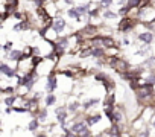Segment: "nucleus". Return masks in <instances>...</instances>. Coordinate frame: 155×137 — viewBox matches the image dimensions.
I'll list each match as a JSON object with an SVG mask.
<instances>
[{"label": "nucleus", "instance_id": "nucleus-1", "mask_svg": "<svg viewBox=\"0 0 155 137\" xmlns=\"http://www.w3.org/2000/svg\"><path fill=\"white\" fill-rule=\"evenodd\" d=\"M109 64H111L113 68H116V70H119V72H125L128 68V64L125 61L119 59V58H111V59H109Z\"/></svg>", "mask_w": 155, "mask_h": 137}, {"label": "nucleus", "instance_id": "nucleus-2", "mask_svg": "<svg viewBox=\"0 0 155 137\" xmlns=\"http://www.w3.org/2000/svg\"><path fill=\"white\" fill-rule=\"evenodd\" d=\"M72 129H73V132H79V134H82V135H88V134H90V132L87 131V128H85L84 123H75V125L72 126Z\"/></svg>", "mask_w": 155, "mask_h": 137}, {"label": "nucleus", "instance_id": "nucleus-3", "mask_svg": "<svg viewBox=\"0 0 155 137\" xmlns=\"http://www.w3.org/2000/svg\"><path fill=\"white\" fill-rule=\"evenodd\" d=\"M151 91H152V88H151V85H148V87H142V88L139 90V96H140V98H145V96H149V95H151Z\"/></svg>", "mask_w": 155, "mask_h": 137}, {"label": "nucleus", "instance_id": "nucleus-4", "mask_svg": "<svg viewBox=\"0 0 155 137\" xmlns=\"http://www.w3.org/2000/svg\"><path fill=\"white\" fill-rule=\"evenodd\" d=\"M65 26V21L61 18V20H56L55 21V25H53V29H55V32H61V29Z\"/></svg>", "mask_w": 155, "mask_h": 137}, {"label": "nucleus", "instance_id": "nucleus-5", "mask_svg": "<svg viewBox=\"0 0 155 137\" xmlns=\"http://www.w3.org/2000/svg\"><path fill=\"white\" fill-rule=\"evenodd\" d=\"M0 70H2L5 75H8V76H14V75H15V72L12 70V68H9L6 64H2V67H0Z\"/></svg>", "mask_w": 155, "mask_h": 137}, {"label": "nucleus", "instance_id": "nucleus-6", "mask_svg": "<svg viewBox=\"0 0 155 137\" xmlns=\"http://www.w3.org/2000/svg\"><path fill=\"white\" fill-rule=\"evenodd\" d=\"M94 43H102L103 46H108V47L113 46V40L111 38H97V40H94Z\"/></svg>", "mask_w": 155, "mask_h": 137}, {"label": "nucleus", "instance_id": "nucleus-7", "mask_svg": "<svg viewBox=\"0 0 155 137\" xmlns=\"http://www.w3.org/2000/svg\"><path fill=\"white\" fill-rule=\"evenodd\" d=\"M56 114H58V120H59L61 123H64V122H65V110H64V108H58V110H56Z\"/></svg>", "mask_w": 155, "mask_h": 137}, {"label": "nucleus", "instance_id": "nucleus-8", "mask_svg": "<svg viewBox=\"0 0 155 137\" xmlns=\"http://www.w3.org/2000/svg\"><path fill=\"white\" fill-rule=\"evenodd\" d=\"M140 40L145 41V43H151V41H152V34H151V32H145V34L140 35Z\"/></svg>", "mask_w": 155, "mask_h": 137}, {"label": "nucleus", "instance_id": "nucleus-9", "mask_svg": "<svg viewBox=\"0 0 155 137\" xmlns=\"http://www.w3.org/2000/svg\"><path fill=\"white\" fill-rule=\"evenodd\" d=\"M9 58H11V59H20V58H21V52H18V50H12V52L9 53Z\"/></svg>", "mask_w": 155, "mask_h": 137}, {"label": "nucleus", "instance_id": "nucleus-10", "mask_svg": "<svg viewBox=\"0 0 155 137\" xmlns=\"http://www.w3.org/2000/svg\"><path fill=\"white\" fill-rule=\"evenodd\" d=\"M55 85H56V82H55V78H53V76H50V79H49V82H47V88L52 91V90L55 88Z\"/></svg>", "mask_w": 155, "mask_h": 137}, {"label": "nucleus", "instance_id": "nucleus-11", "mask_svg": "<svg viewBox=\"0 0 155 137\" xmlns=\"http://www.w3.org/2000/svg\"><path fill=\"white\" fill-rule=\"evenodd\" d=\"M69 15L73 17V18H76V20H79V15H81V14L78 12V9H70V11H69Z\"/></svg>", "mask_w": 155, "mask_h": 137}, {"label": "nucleus", "instance_id": "nucleus-12", "mask_svg": "<svg viewBox=\"0 0 155 137\" xmlns=\"http://www.w3.org/2000/svg\"><path fill=\"white\" fill-rule=\"evenodd\" d=\"M108 134H109V135H119V128H117V125H113Z\"/></svg>", "mask_w": 155, "mask_h": 137}, {"label": "nucleus", "instance_id": "nucleus-13", "mask_svg": "<svg viewBox=\"0 0 155 137\" xmlns=\"http://www.w3.org/2000/svg\"><path fill=\"white\" fill-rule=\"evenodd\" d=\"M128 28H129V21H128V18H125V20L120 23V29H122V31H126Z\"/></svg>", "mask_w": 155, "mask_h": 137}, {"label": "nucleus", "instance_id": "nucleus-14", "mask_svg": "<svg viewBox=\"0 0 155 137\" xmlns=\"http://www.w3.org/2000/svg\"><path fill=\"white\" fill-rule=\"evenodd\" d=\"M99 120H100V116L97 114V116H93L91 119H88V123H90V125H93V123H96V122H99Z\"/></svg>", "mask_w": 155, "mask_h": 137}, {"label": "nucleus", "instance_id": "nucleus-15", "mask_svg": "<svg viewBox=\"0 0 155 137\" xmlns=\"http://www.w3.org/2000/svg\"><path fill=\"white\" fill-rule=\"evenodd\" d=\"M37 126H38V122H37V120H32V122L29 123V129H31V131H35Z\"/></svg>", "mask_w": 155, "mask_h": 137}, {"label": "nucleus", "instance_id": "nucleus-16", "mask_svg": "<svg viewBox=\"0 0 155 137\" xmlns=\"http://www.w3.org/2000/svg\"><path fill=\"white\" fill-rule=\"evenodd\" d=\"M88 11V5H85V6H79L78 8V12L79 14H84V12H87Z\"/></svg>", "mask_w": 155, "mask_h": 137}, {"label": "nucleus", "instance_id": "nucleus-17", "mask_svg": "<svg viewBox=\"0 0 155 137\" xmlns=\"http://www.w3.org/2000/svg\"><path fill=\"white\" fill-rule=\"evenodd\" d=\"M53 102H55V96H52V95H50V96H47V99H46V104H47V105H52Z\"/></svg>", "mask_w": 155, "mask_h": 137}, {"label": "nucleus", "instance_id": "nucleus-18", "mask_svg": "<svg viewBox=\"0 0 155 137\" xmlns=\"http://www.w3.org/2000/svg\"><path fill=\"white\" fill-rule=\"evenodd\" d=\"M91 53H93L94 56H102V55H103V52H102L100 49H96V50H93Z\"/></svg>", "mask_w": 155, "mask_h": 137}, {"label": "nucleus", "instance_id": "nucleus-19", "mask_svg": "<svg viewBox=\"0 0 155 137\" xmlns=\"http://www.w3.org/2000/svg\"><path fill=\"white\" fill-rule=\"evenodd\" d=\"M96 102H97L96 99H93V101H88V102H85V104H84V107H85V108H87V107H91V105H93V104H96Z\"/></svg>", "mask_w": 155, "mask_h": 137}, {"label": "nucleus", "instance_id": "nucleus-20", "mask_svg": "<svg viewBox=\"0 0 155 137\" xmlns=\"http://www.w3.org/2000/svg\"><path fill=\"white\" fill-rule=\"evenodd\" d=\"M105 17H106V18H114V17H116V14H113V12L106 11V12H105Z\"/></svg>", "mask_w": 155, "mask_h": 137}, {"label": "nucleus", "instance_id": "nucleus-21", "mask_svg": "<svg viewBox=\"0 0 155 137\" xmlns=\"http://www.w3.org/2000/svg\"><path fill=\"white\" fill-rule=\"evenodd\" d=\"M139 2H140V0H131V2H129V6H131V8H132V6H137Z\"/></svg>", "mask_w": 155, "mask_h": 137}, {"label": "nucleus", "instance_id": "nucleus-22", "mask_svg": "<svg viewBox=\"0 0 155 137\" xmlns=\"http://www.w3.org/2000/svg\"><path fill=\"white\" fill-rule=\"evenodd\" d=\"M5 102H6V105H12L14 104V98H8Z\"/></svg>", "mask_w": 155, "mask_h": 137}, {"label": "nucleus", "instance_id": "nucleus-23", "mask_svg": "<svg viewBox=\"0 0 155 137\" xmlns=\"http://www.w3.org/2000/svg\"><path fill=\"white\" fill-rule=\"evenodd\" d=\"M111 2H113V0H102V5H103V6H106V5H109Z\"/></svg>", "mask_w": 155, "mask_h": 137}, {"label": "nucleus", "instance_id": "nucleus-24", "mask_svg": "<svg viewBox=\"0 0 155 137\" xmlns=\"http://www.w3.org/2000/svg\"><path fill=\"white\" fill-rule=\"evenodd\" d=\"M76 107H78V104H72V105H70V110L73 111V110H76Z\"/></svg>", "mask_w": 155, "mask_h": 137}, {"label": "nucleus", "instance_id": "nucleus-25", "mask_svg": "<svg viewBox=\"0 0 155 137\" xmlns=\"http://www.w3.org/2000/svg\"><path fill=\"white\" fill-rule=\"evenodd\" d=\"M65 2H67V3H72V2H73V0H65Z\"/></svg>", "mask_w": 155, "mask_h": 137}, {"label": "nucleus", "instance_id": "nucleus-26", "mask_svg": "<svg viewBox=\"0 0 155 137\" xmlns=\"http://www.w3.org/2000/svg\"><path fill=\"white\" fill-rule=\"evenodd\" d=\"M154 125H155V122H154Z\"/></svg>", "mask_w": 155, "mask_h": 137}]
</instances>
